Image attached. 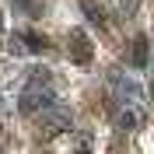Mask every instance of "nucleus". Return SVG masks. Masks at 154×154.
Wrapping results in <instances>:
<instances>
[{"label": "nucleus", "mask_w": 154, "mask_h": 154, "mask_svg": "<svg viewBox=\"0 0 154 154\" xmlns=\"http://www.w3.org/2000/svg\"><path fill=\"white\" fill-rule=\"evenodd\" d=\"M70 38H74V60L77 63H88V60H91V38H88L81 28L70 32Z\"/></svg>", "instance_id": "nucleus-1"}, {"label": "nucleus", "mask_w": 154, "mask_h": 154, "mask_svg": "<svg viewBox=\"0 0 154 154\" xmlns=\"http://www.w3.org/2000/svg\"><path fill=\"white\" fill-rule=\"evenodd\" d=\"M133 63H137L140 70L147 67V38H144V35H140V38L133 42Z\"/></svg>", "instance_id": "nucleus-2"}, {"label": "nucleus", "mask_w": 154, "mask_h": 154, "mask_svg": "<svg viewBox=\"0 0 154 154\" xmlns=\"http://www.w3.org/2000/svg\"><path fill=\"white\" fill-rule=\"evenodd\" d=\"M25 42H28V49H32V53H38V49H46V38H38V35H28Z\"/></svg>", "instance_id": "nucleus-3"}, {"label": "nucleus", "mask_w": 154, "mask_h": 154, "mask_svg": "<svg viewBox=\"0 0 154 154\" xmlns=\"http://www.w3.org/2000/svg\"><path fill=\"white\" fill-rule=\"evenodd\" d=\"M119 123H123V126H126V130H130V126H133V123H137V116H133V112H123V119H119Z\"/></svg>", "instance_id": "nucleus-4"}]
</instances>
